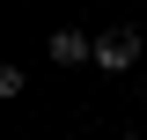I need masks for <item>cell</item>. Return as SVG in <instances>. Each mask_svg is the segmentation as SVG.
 <instances>
[{
    "label": "cell",
    "mask_w": 147,
    "mask_h": 140,
    "mask_svg": "<svg viewBox=\"0 0 147 140\" xmlns=\"http://www.w3.org/2000/svg\"><path fill=\"white\" fill-rule=\"evenodd\" d=\"M140 59V30H96V67L103 74H125Z\"/></svg>",
    "instance_id": "6da1fadb"
},
{
    "label": "cell",
    "mask_w": 147,
    "mask_h": 140,
    "mask_svg": "<svg viewBox=\"0 0 147 140\" xmlns=\"http://www.w3.org/2000/svg\"><path fill=\"white\" fill-rule=\"evenodd\" d=\"M81 59H96V37L88 30H52V67H81Z\"/></svg>",
    "instance_id": "7a4b0ae2"
}]
</instances>
